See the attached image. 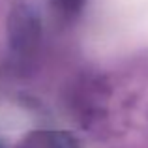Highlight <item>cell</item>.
I'll return each mask as SVG.
<instances>
[{
    "instance_id": "cell-1",
    "label": "cell",
    "mask_w": 148,
    "mask_h": 148,
    "mask_svg": "<svg viewBox=\"0 0 148 148\" xmlns=\"http://www.w3.org/2000/svg\"><path fill=\"white\" fill-rule=\"evenodd\" d=\"M38 19L28 11H17L11 19V26H10V34H11V41L13 47L21 53H26L30 47H34L40 36L38 30Z\"/></svg>"
}]
</instances>
